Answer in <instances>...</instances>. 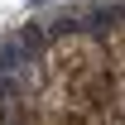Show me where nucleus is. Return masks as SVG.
<instances>
[{"label":"nucleus","mask_w":125,"mask_h":125,"mask_svg":"<svg viewBox=\"0 0 125 125\" xmlns=\"http://www.w3.org/2000/svg\"><path fill=\"white\" fill-rule=\"evenodd\" d=\"M43 101L67 106L87 115V120L106 125L115 111V92H111V67H106V43L92 34H62L43 53Z\"/></svg>","instance_id":"f257e3e1"},{"label":"nucleus","mask_w":125,"mask_h":125,"mask_svg":"<svg viewBox=\"0 0 125 125\" xmlns=\"http://www.w3.org/2000/svg\"><path fill=\"white\" fill-rule=\"evenodd\" d=\"M106 43V67H111V92H115V111L125 115V19L111 24V34L101 39Z\"/></svg>","instance_id":"f03ea898"}]
</instances>
